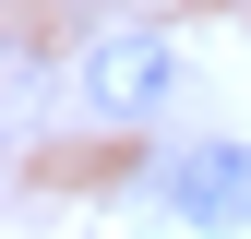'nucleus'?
Masks as SVG:
<instances>
[{"instance_id": "obj_1", "label": "nucleus", "mask_w": 251, "mask_h": 239, "mask_svg": "<svg viewBox=\"0 0 251 239\" xmlns=\"http://www.w3.org/2000/svg\"><path fill=\"white\" fill-rule=\"evenodd\" d=\"M168 84H179V48L155 36V24H108L96 48H84V120H155L168 108Z\"/></svg>"}, {"instance_id": "obj_2", "label": "nucleus", "mask_w": 251, "mask_h": 239, "mask_svg": "<svg viewBox=\"0 0 251 239\" xmlns=\"http://www.w3.org/2000/svg\"><path fill=\"white\" fill-rule=\"evenodd\" d=\"M155 203L179 227H251V143H179L155 167Z\"/></svg>"}]
</instances>
